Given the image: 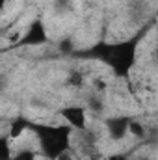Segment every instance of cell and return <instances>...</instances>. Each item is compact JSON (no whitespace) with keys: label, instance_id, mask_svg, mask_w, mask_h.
Returning <instances> with one entry per match:
<instances>
[{"label":"cell","instance_id":"12","mask_svg":"<svg viewBox=\"0 0 158 160\" xmlns=\"http://www.w3.org/2000/svg\"><path fill=\"white\" fill-rule=\"evenodd\" d=\"M123 2H132V0H123Z\"/></svg>","mask_w":158,"mask_h":160},{"label":"cell","instance_id":"10","mask_svg":"<svg viewBox=\"0 0 158 160\" xmlns=\"http://www.w3.org/2000/svg\"><path fill=\"white\" fill-rule=\"evenodd\" d=\"M13 155V142L7 136H0V160H9Z\"/></svg>","mask_w":158,"mask_h":160},{"label":"cell","instance_id":"9","mask_svg":"<svg viewBox=\"0 0 158 160\" xmlns=\"http://www.w3.org/2000/svg\"><path fill=\"white\" fill-rule=\"evenodd\" d=\"M39 155L36 149H30V147H21L19 151H13V155L9 157V160H37Z\"/></svg>","mask_w":158,"mask_h":160},{"label":"cell","instance_id":"3","mask_svg":"<svg viewBox=\"0 0 158 160\" xmlns=\"http://www.w3.org/2000/svg\"><path fill=\"white\" fill-rule=\"evenodd\" d=\"M58 116L62 118V121L65 125H69L75 132H82L86 130L87 125V110L84 104H69L58 110Z\"/></svg>","mask_w":158,"mask_h":160},{"label":"cell","instance_id":"6","mask_svg":"<svg viewBox=\"0 0 158 160\" xmlns=\"http://www.w3.org/2000/svg\"><path fill=\"white\" fill-rule=\"evenodd\" d=\"M26 132H30V123L26 119H22V118H19V119H13L9 123V128H7V138L11 140V142H19Z\"/></svg>","mask_w":158,"mask_h":160},{"label":"cell","instance_id":"8","mask_svg":"<svg viewBox=\"0 0 158 160\" xmlns=\"http://www.w3.org/2000/svg\"><path fill=\"white\" fill-rule=\"evenodd\" d=\"M67 86L75 88V89H82L86 86V75H84V71L82 69L69 71V75H67Z\"/></svg>","mask_w":158,"mask_h":160},{"label":"cell","instance_id":"5","mask_svg":"<svg viewBox=\"0 0 158 160\" xmlns=\"http://www.w3.org/2000/svg\"><path fill=\"white\" fill-rule=\"evenodd\" d=\"M126 125H128V118H112L106 125V130H108L110 138L116 140V142L125 140L128 136L126 134Z\"/></svg>","mask_w":158,"mask_h":160},{"label":"cell","instance_id":"4","mask_svg":"<svg viewBox=\"0 0 158 160\" xmlns=\"http://www.w3.org/2000/svg\"><path fill=\"white\" fill-rule=\"evenodd\" d=\"M48 41V32L47 26L41 19H36L28 24V28L21 34L17 41V47H41Z\"/></svg>","mask_w":158,"mask_h":160},{"label":"cell","instance_id":"1","mask_svg":"<svg viewBox=\"0 0 158 160\" xmlns=\"http://www.w3.org/2000/svg\"><path fill=\"white\" fill-rule=\"evenodd\" d=\"M30 134L36 140V151L37 155L47 160H56L65 151L73 149L75 130L60 123H30Z\"/></svg>","mask_w":158,"mask_h":160},{"label":"cell","instance_id":"11","mask_svg":"<svg viewBox=\"0 0 158 160\" xmlns=\"http://www.w3.org/2000/svg\"><path fill=\"white\" fill-rule=\"evenodd\" d=\"M6 4H7V0H0V15L4 13V9H6Z\"/></svg>","mask_w":158,"mask_h":160},{"label":"cell","instance_id":"2","mask_svg":"<svg viewBox=\"0 0 158 160\" xmlns=\"http://www.w3.org/2000/svg\"><path fill=\"white\" fill-rule=\"evenodd\" d=\"M136 58H138V39L121 41L106 47L104 50V60L117 77H126L130 73L132 65L136 63Z\"/></svg>","mask_w":158,"mask_h":160},{"label":"cell","instance_id":"7","mask_svg":"<svg viewBox=\"0 0 158 160\" xmlns=\"http://www.w3.org/2000/svg\"><path fill=\"white\" fill-rule=\"evenodd\" d=\"M126 134H128V136H132V138H136V140H141V138H145V136H147V127H145V123H143V121L128 118Z\"/></svg>","mask_w":158,"mask_h":160}]
</instances>
